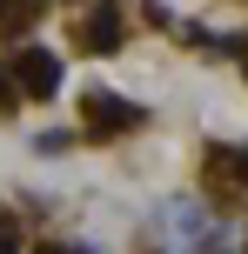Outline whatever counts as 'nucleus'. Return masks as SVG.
Instances as JSON below:
<instances>
[{
  "label": "nucleus",
  "mask_w": 248,
  "mask_h": 254,
  "mask_svg": "<svg viewBox=\"0 0 248 254\" xmlns=\"http://www.w3.org/2000/svg\"><path fill=\"white\" fill-rule=\"evenodd\" d=\"M40 254H81V248H40Z\"/></svg>",
  "instance_id": "nucleus-8"
},
{
  "label": "nucleus",
  "mask_w": 248,
  "mask_h": 254,
  "mask_svg": "<svg viewBox=\"0 0 248 254\" xmlns=\"http://www.w3.org/2000/svg\"><path fill=\"white\" fill-rule=\"evenodd\" d=\"M141 121L148 114L134 101H121V94H107V87L87 94V127H94V134H128V127H141Z\"/></svg>",
  "instance_id": "nucleus-2"
},
{
  "label": "nucleus",
  "mask_w": 248,
  "mask_h": 254,
  "mask_svg": "<svg viewBox=\"0 0 248 254\" xmlns=\"http://www.w3.org/2000/svg\"><path fill=\"white\" fill-rule=\"evenodd\" d=\"M13 101H20V94H13V80H7V67H0V114H7Z\"/></svg>",
  "instance_id": "nucleus-7"
},
{
  "label": "nucleus",
  "mask_w": 248,
  "mask_h": 254,
  "mask_svg": "<svg viewBox=\"0 0 248 254\" xmlns=\"http://www.w3.org/2000/svg\"><path fill=\"white\" fill-rule=\"evenodd\" d=\"M34 7H40V0H0V27H20Z\"/></svg>",
  "instance_id": "nucleus-5"
},
{
  "label": "nucleus",
  "mask_w": 248,
  "mask_h": 254,
  "mask_svg": "<svg viewBox=\"0 0 248 254\" xmlns=\"http://www.w3.org/2000/svg\"><path fill=\"white\" fill-rule=\"evenodd\" d=\"M0 254H13V241H7V234H0Z\"/></svg>",
  "instance_id": "nucleus-9"
},
{
  "label": "nucleus",
  "mask_w": 248,
  "mask_h": 254,
  "mask_svg": "<svg viewBox=\"0 0 248 254\" xmlns=\"http://www.w3.org/2000/svg\"><path fill=\"white\" fill-rule=\"evenodd\" d=\"M34 147H40V154H67V147H74V140H67V134H61V127H54V134H40V140H34Z\"/></svg>",
  "instance_id": "nucleus-6"
},
{
  "label": "nucleus",
  "mask_w": 248,
  "mask_h": 254,
  "mask_svg": "<svg viewBox=\"0 0 248 254\" xmlns=\"http://www.w3.org/2000/svg\"><path fill=\"white\" fill-rule=\"evenodd\" d=\"M81 47H87V54H114V47H121V7H114V0H101V7L87 13Z\"/></svg>",
  "instance_id": "nucleus-3"
},
{
  "label": "nucleus",
  "mask_w": 248,
  "mask_h": 254,
  "mask_svg": "<svg viewBox=\"0 0 248 254\" xmlns=\"http://www.w3.org/2000/svg\"><path fill=\"white\" fill-rule=\"evenodd\" d=\"M13 94H20V101H47L54 87H61V61H54L47 47H20V61H13Z\"/></svg>",
  "instance_id": "nucleus-1"
},
{
  "label": "nucleus",
  "mask_w": 248,
  "mask_h": 254,
  "mask_svg": "<svg viewBox=\"0 0 248 254\" xmlns=\"http://www.w3.org/2000/svg\"><path fill=\"white\" fill-rule=\"evenodd\" d=\"M208 174L215 181H248V147H208Z\"/></svg>",
  "instance_id": "nucleus-4"
}]
</instances>
